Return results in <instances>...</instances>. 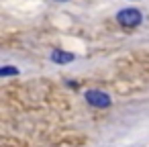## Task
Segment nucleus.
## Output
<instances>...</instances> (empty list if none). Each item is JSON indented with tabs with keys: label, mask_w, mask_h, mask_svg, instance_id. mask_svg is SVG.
<instances>
[{
	"label": "nucleus",
	"mask_w": 149,
	"mask_h": 147,
	"mask_svg": "<svg viewBox=\"0 0 149 147\" xmlns=\"http://www.w3.org/2000/svg\"><path fill=\"white\" fill-rule=\"evenodd\" d=\"M116 23L123 27V29H137L141 23H143V13L139 8H133V6H127V8H120L116 13Z\"/></svg>",
	"instance_id": "1"
},
{
	"label": "nucleus",
	"mask_w": 149,
	"mask_h": 147,
	"mask_svg": "<svg viewBox=\"0 0 149 147\" xmlns=\"http://www.w3.org/2000/svg\"><path fill=\"white\" fill-rule=\"evenodd\" d=\"M84 98H86V102H88L90 106H94V108H108V106L112 104V98H110L106 92L96 90V88L86 90V92H84Z\"/></svg>",
	"instance_id": "2"
},
{
	"label": "nucleus",
	"mask_w": 149,
	"mask_h": 147,
	"mask_svg": "<svg viewBox=\"0 0 149 147\" xmlns=\"http://www.w3.org/2000/svg\"><path fill=\"white\" fill-rule=\"evenodd\" d=\"M49 59H51L53 63H57V65H65V63L74 61L76 55L70 53V51H65V49H53V51L49 53Z\"/></svg>",
	"instance_id": "3"
},
{
	"label": "nucleus",
	"mask_w": 149,
	"mask_h": 147,
	"mask_svg": "<svg viewBox=\"0 0 149 147\" xmlns=\"http://www.w3.org/2000/svg\"><path fill=\"white\" fill-rule=\"evenodd\" d=\"M8 76H19V68H15V65L0 68V78H8Z\"/></svg>",
	"instance_id": "4"
},
{
	"label": "nucleus",
	"mask_w": 149,
	"mask_h": 147,
	"mask_svg": "<svg viewBox=\"0 0 149 147\" xmlns=\"http://www.w3.org/2000/svg\"><path fill=\"white\" fill-rule=\"evenodd\" d=\"M53 2H70V0H53Z\"/></svg>",
	"instance_id": "5"
}]
</instances>
